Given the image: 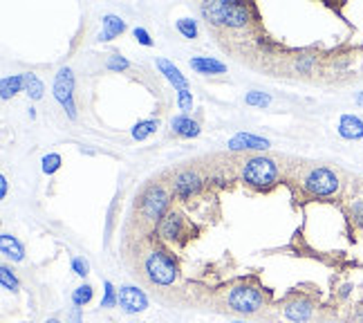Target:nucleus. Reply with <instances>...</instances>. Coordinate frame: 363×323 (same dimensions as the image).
I'll return each mask as SVG.
<instances>
[{"label": "nucleus", "mask_w": 363, "mask_h": 323, "mask_svg": "<svg viewBox=\"0 0 363 323\" xmlns=\"http://www.w3.org/2000/svg\"><path fill=\"white\" fill-rule=\"evenodd\" d=\"M54 97L65 108L69 119H77V106H74V77L69 67H61L57 79H54Z\"/></svg>", "instance_id": "7"}, {"label": "nucleus", "mask_w": 363, "mask_h": 323, "mask_svg": "<svg viewBox=\"0 0 363 323\" xmlns=\"http://www.w3.org/2000/svg\"><path fill=\"white\" fill-rule=\"evenodd\" d=\"M278 164L269 158H249L245 164H242V180L247 182L249 187L254 189H260V191H267L272 189L276 182H278Z\"/></svg>", "instance_id": "2"}, {"label": "nucleus", "mask_w": 363, "mask_h": 323, "mask_svg": "<svg viewBox=\"0 0 363 323\" xmlns=\"http://www.w3.org/2000/svg\"><path fill=\"white\" fill-rule=\"evenodd\" d=\"M339 135L343 139H361L363 137V119L357 115H343L339 119Z\"/></svg>", "instance_id": "13"}, {"label": "nucleus", "mask_w": 363, "mask_h": 323, "mask_svg": "<svg viewBox=\"0 0 363 323\" xmlns=\"http://www.w3.org/2000/svg\"><path fill=\"white\" fill-rule=\"evenodd\" d=\"M135 38H137L142 45H146V48H150V45H152V38H150V34L144 30V27H135Z\"/></svg>", "instance_id": "32"}, {"label": "nucleus", "mask_w": 363, "mask_h": 323, "mask_svg": "<svg viewBox=\"0 0 363 323\" xmlns=\"http://www.w3.org/2000/svg\"><path fill=\"white\" fill-rule=\"evenodd\" d=\"M0 251H3V256H7L11 261H23L25 258L23 245L11 234H3V236H0Z\"/></svg>", "instance_id": "17"}, {"label": "nucleus", "mask_w": 363, "mask_h": 323, "mask_svg": "<svg viewBox=\"0 0 363 323\" xmlns=\"http://www.w3.org/2000/svg\"><path fill=\"white\" fill-rule=\"evenodd\" d=\"M191 67L200 75H225L227 72L225 63L208 59V56H195V59H191Z\"/></svg>", "instance_id": "15"}, {"label": "nucleus", "mask_w": 363, "mask_h": 323, "mask_svg": "<svg viewBox=\"0 0 363 323\" xmlns=\"http://www.w3.org/2000/svg\"><path fill=\"white\" fill-rule=\"evenodd\" d=\"M233 323H245V321H233Z\"/></svg>", "instance_id": "37"}, {"label": "nucleus", "mask_w": 363, "mask_h": 323, "mask_svg": "<svg viewBox=\"0 0 363 323\" xmlns=\"http://www.w3.org/2000/svg\"><path fill=\"white\" fill-rule=\"evenodd\" d=\"M283 312L291 323H305V321H310L314 314V303L305 297H298V299H291L289 303H285Z\"/></svg>", "instance_id": "9"}, {"label": "nucleus", "mask_w": 363, "mask_h": 323, "mask_svg": "<svg viewBox=\"0 0 363 323\" xmlns=\"http://www.w3.org/2000/svg\"><path fill=\"white\" fill-rule=\"evenodd\" d=\"M204 16L213 25L225 27H245L249 21V7L240 3H227V0H218V3L202 5Z\"/></svg>", "instance_id": "3"}, {"label": "nucleus", "mask_w": 363, "mask_h": 323, "mask_svg": "<svg viewBox=\"0 0 363 323\" xmlns=\"http://www.w3.org/2000/svg\"><path fill=\"white\" fill-rule=\"evenodd\" d=\"M43 323H61V321H59L57 317H52V319H48V321H43Z\"/></svg>", "instance_id": "36"}, {"label": "nucleus", "mask_w": 363, "mask_h": 323, "mask_svg": "<svg viewBox=\"0 0 363 323\" xmlns=\"http://www.w3.org/2000/svg\"><path fill=\"white\" fill-rule=\"evenodd\" d=\"M0 283H3V288L5 290H9V292H18V278H16V274H13L7 265H3L0 268Z\"/></svg>", "instance_id": "23"}, {"label": "nucleus", "mask_w": 363, "mask_h": 323, "mask_svg": "<svg viewBox=\"0 0 363 323\" xmlns=\"http://www.w3.org/2000/svg\"><path fill=\"white\" fill-rule=\"evenodd\" d=\"M357 104H359V106H363V92H359V94H357Z\"/></svg>", "instance_id": "35"}, {"label": "nucleus", "mask_w": 363, "mask_h": 323, "mask_svg": "<svg viewBox=\"0 0 363 323\" xmlns=\"http://www.w3.org/2000/svg\"><path fill=\"white\" fill-rule=\"evenodd\" d=\"M142 270L152 285L169 288L177 280V263L169 256V251H164L160 247H152L146 251L142 261Z\"/></svg>", "instance_id": "1"}, {"label": "nucleus", "mask_w": 363, "mask_h": 323, "mask_svg": "<svg viewBox=\"0 0 363 323\" xmlns=\"http://www.w3.org/2000/svg\"><path fill=\"white\" fill-rule=\"evenodd\" d=\"M25 90H27V94L32 97V99H40L43 97V92H45V88H43V81H40L36 75H32V72H27L25 75Z\"/></svg>", "instance_id": "20"}, {"label": "nucleus", "mask_w": 363, "mask_h": 323, "mask_svg": "<svg viewBox=\"0 0 363 323\" xmlns=\"http://www.w3.org/2000/svg\"><path fill=\"white\" fill-rule=\"evenodd\" d=\"M119 307L128 314H137V312H144L148 307V299L139 288L123 285L119 290Z\"/></svg>", "instance_id": "8"}, {"label": "nucleus", "mask_w": 363, "mask_h": 323, "mask_svg": "<svg viewBox=\"0 0 363 323\" xmlns=\"http://www.w3.org/2000/svg\"><path fill=\"white\" fill-rule=\"evenodd\" d=\"M25 88V75H11V77H5L0 81V97L3 99H9L16 92H21Z\"/></svg>", "instance_id": "18"}, {"label": "nucleus", "mask_w": 363, "mask_h": 323, "mask_svg": "<svg viewBox=\"0 0 363 323\" xmlns=\"http://www.w3.org/2000/svg\"><path fill=\"white\" fill-rule=\"evenodd\" d=\"M350 216H352V220H354L357 227H361V229H363V200H357V202L352 204Z\"/></svg>", "instance_id": "30"}, {"label": "nucleus", "mask_w": 363, "mask_h": 323, "mask_svg": "<svg viewBox=\"0 0 363 323\" xmlns=\"http://www.w3.org/2000/svg\"><path fill=\"white\" fill-rule=\"evenodd\" d=\"M92 297H94V290H92V285H79L74 292H72V303H74V307H83V305H88L90 301H92Z\"/></svg>", "instance_id": "21"}, {"label": "nucleus", "mask_w": 363, "mask_h": 323, "mask_svg": "<svg viewBox=\"0 0 363 323\" xmlns=\"http://www.w3.org/2000/svg\"><path fill=\"white\" fill-rule=\"evenodd\" d=\"M72 270L79 274V276H86L90 272V265L86 258H72Z\"/></svg>", "instance_id": "31"}, {"label": "nucleus", "mask_w": 363, "mask_h": 323, "mask_svg": "<svg viewBox=\"0 0 363 323\" xmlns=\"http://www.w3.org/2000/svg\"><path fill=\"white\" fill-rule=\"evenodd\" d=\"M123 30H125V23H123L119 16H115V13H108V16L104 18L101 40H113V38H117Z\"/></svg>", "instance_id": "19"}, {"label": "nucleus", "mask_w": 363, "mask_h": 323, "mask_svg": "<svg viewBox=\"0 0 363 323\" xmlns=\"http://www.w3.org/2000/svg\"><path fill=\"white\" fill-rule=\"evenodd\" d=\"M169 193H166L162 187L152 185L148 187L142 198H139V216H142V220L146 222H160L166 214V209H169Z\"/></svg>", "instance_id": "6"}, {"label": "nucleus", "mask_w": 363, "mask_h": 323, "mask_svg": "<svg viewBox=\"0 0 363 323\" xmlns=\"http://www.w3.org/2000/svg\"><path fill=\"white\" fill-rule=\"evenodd\" d=\"M200 187H202V182L198 173H193V171H182L173 177V191L179 198H191L193 193H198Z\"/></svg>", "instance_id": "11"}, {"label": "nucleus", "mask_w": 363, "mask_h": 323, "mask_svg": "<svg viewBox=\"0 0 363 323\" xmlns=\"http://www.w3.org/2000/svg\"><path fill=\"white\" fill-rule=\"evenodd\" d=\"M65 323H83L81 321V312H79V307H74L72 312H69V317H67V321Z\"/></svg>", "instance_id": "33"}, {"label": "nucleus", "mask_w": 363, "mask_h": 323, "mask_svg": "<svg viewBox=\"0 0 363 323\" xmlns=\"http://www.w3.org/2000/svg\"><path fill=\"white\" fill-rule=\"evenodd\" d=\"M61 155L59 153H50V155H45L43 158V173H48V175H52V173H57L59 168H61Z\"/></svg>", "instance_id": "26"}, {"label": "nucleus", "mask_w": 363, "mask_h": 323, "mask_svg": "<svg viewBox=\"0 0 363 323\" xmlns=\"http://www.w3.org/2000/svg\"><path fill=\"white\" fill-rule=\"evenodd\" d=\"M227 305L238 314H256L264 307V297L260 288L240 283V285H233L227 292Z\"/></svg>", "instance_id": "4"}, {"label": "nucleus", "mask_w": 363, "mask_h": 323, "mask_svg": "<svg viewBox=\"0 0 363 323\" xmlns=\"http://www.w3.org/2000/svg\"><path fill=\"white\" fill-rule=\"evenodd\" d=\"M245 102L249 106H258V108H264V106H269V94H264V92H247L245 97Z\"/></svg>", "instance_id": "27"}, {"label": "nucleus", "mask_w": 363, "mask_h": 323, "mask_svg": "<svg viewBox=\"0 0 363 323\" xmlns=\"http://www.w3.org/2000/svg\"><path fill=\"white\" fill-rule=\"evenodd\" d=\"M104 288H106V294H104V299H101V307H115V305H119V292H115L113 283L106 280Z\"/></svg>", "instance_id": "25"}, {"label": "nucleus", "mask_w": 363, "mask_h": 323, "mask_svg": "<svg viewBox=\"0 0 363 323\" xmlns=\"http://www.w3.org/2000/svg\"><path fill=\"white\" fill-rule=\"evenodd\" d=\"M157 67H160V72L169 79L173 86L177 88V92L179 90H189V81H186V77L179 72V70L171 63V61H166V59H157Z\"/></svg>", "instance_id": "14"}, {"label": "nucleus", "mask_w": 363, "mask_h": 323, "mask_svg": "<svg viewBox=\"0 0 363 323\" xmlns=\"http://www.w3.org/2000/svg\"><path fill=\"white\" fill-rule=\"evenodd\" d=\"M229 148L231 150H264V148H269V142L251 133H238L229 139Z\"/></svg>", "instance_id": "12"}, {"label": "nucleus", "mask_w": 363, "mask_h": 323, "mask_svg": "<svg viewBox=\"0 0 363 323\" xmlns=\"http://www.w3.org/2000/svg\"><path fill=\"white\" fill-rule=\"evenodd\" d=\"M171 126H173V133L179 135V137H198V135H200V124H198V121H193V119L186 117V115H177V117H173Z\"/></svg>", "instance_id": "16"}, {"label": "nucleus", "mask_w": 363, "mask_h": 323, "mask_svg": "<svg viewBox=\"0 0 363 323\" xmlns=\"http://www.w3.org/2000/svg\"><path fill=\"white\" fill-rule=\"evenodd\" d=\"M157 131V121L155 119H146V121H139L135 128H133V137L137 139V142H142V139H146L148 135H152Z\"/></svg>", "instance_id": "22"}, {"label": "nucleus", "mask_w": 363, "mask_h": 323, "mask_svg": "<svg viewBox=\"0 0 363 323\" xmlns=\"http://www.w3.org/2000/svg\"><path fill=\"white\" fill-rule=\"evenodd\" d=\"M177 104H179V110L182 112H189L193 108V97L189 90H179L177 92Z\"/></svg>", "instance_id": "28"}, {"label": "nucleus", "mask_w": 363, "mask_h": 323, "mask_svg": "<svg viewBox=\"0 0 363 323\" xmlns=\"http://www.w3.org/2000/svg\"><path fill=\"white\" fill-rule=\"evenodd\" d=\"M7 195V177L0 175V198H5Z\"/></svg>", "instance_id": "34"}, {"label": "nucleus", "mask_w": 363, "mask_h": 323, "mask_svg": "<svg viewBox=\"0 0 363 323\" xmlns=\"http://www.w3.org/2000/svg\"><path fill=\"white\" fill-rule=\"evenodd\" d=\"M182 229H184V220L177 212H169L160 222H157V236L162 241H177L182 236Z\"/></svg>", "instance_id": "10"}, {"label": "nucleus", "mask_w": 363, "mask_h": 323, "mask_svg": "<svg viewBox=\"0 0 363 323\" xmlns=\"http://www.w3.org/2000/svg\"><path fill=\"white\" fill-rule=\"evenodd\" d=\"M108 67L110 70H115V72H119V70H128L130 67V63L123 59V56H119V54H113L108 59Z\"/></svg>", "instance_id": "29"}, {"label": "nucleus", "mask_w": 363, "mask_h": 323, "mask_svg": "<svg viewBox=\"0 0 363 323\" xmlns=\"http://www.w3.org/2000/svg\"><path fill=\"white\" fill-rule=\"evenodd\" d=\"M303 189L314 195V198H330L339 191L341 182H339V175L332 171L328 166H314L310 173H307L303 180H301Z\"/></svg>", "instance_id": "5"}, {"label": "nucleus", "mask_w": 363, "mask_h": 323, "mask_svg": "<svg viewBox=\"0 0 363 323\" xmlns=\"http://www.w3.org/2000/svg\"><path fill=\"white\" fill-rule=\"evenodd\" d=\"M175 27H177V32L184 38H195V36H198V25H195V21H191V18H179L175 23Z\"/></svg>", "instance_id": "24"}]
</instances>
